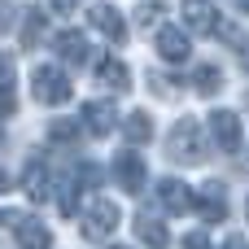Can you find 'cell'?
Instances as JSON below:
<instances>
[{
  "mask_svg": "<svg viewBox=\"0 0 249 249\" xmlns=\"http://www.w3.org/2000/svg\"><path fill=\"white\" fill-rule=\"evenodd\" d=\"M9 219H13L18 249H53V232L44 228V219H35V214H9Z\"/></svg>",
  "mask_w": 249,
  "mask_h": 249,
  "instance_id": "4",
  "label": "cell"
},
{
  "mask_svg": "<svg viewBox=\"0 0 249 249\" xmlns=\"http://www.w3.org/2000/svg\"><path fill=\"white\" fill-rule=\"evenodd\" d=\"M79 188H101V166H79Z\"/></svg>",
  "mask_w": 249,
  "mask_h": 249,
  "instance_id": "22",
  "label": "cell"
},
{
  "mask_svg": "<svg viewBox=\"0 0 249 249\" xmlns=\"http://www.w3.org/2000/svg\"><path fill=\"white\" fill-rule=\"evenodd\" d=\"M31 96H35L39 105H66V101H70V79H66V70L39 66V70L31 74Z\"/></svg>",
  "mask_w": 249,
  "mask_h": 249,
  "instance_id": "2",
  "label": "cell"
},
{
  "mask_svg": "<svg viewBox=\"0 0 249 249\" xmlns=\"http://www.w3.org/2000/svg\"><path fill=\"white\" fill-rule=\"evenodd\" d=\"M96 79H101L109 92H127V88H131V70H127L118 57H105V61H96Z\"/></svg>",
  "mask_w": 249,
  "mask_h": 249,
  "instance_id": "12",
  "label": "cell"
},
{
  "mask_svg": "<svg viewBox=\"0 0 249 249\" xmlns=\"http://www.w3.org/2000/svg\"><path fill=\"white\" fill-rule=\"evenodd\" d=\"M79 4H83V0H53V9H57V13H74Z\"/></svg>",
  "mask_w": 249,
  "mask_h": 249,
  "instance_id": "26",
  "label": "cell"
},
{
  "mask_svg": "<svg viewBox=\"0 0 249 249\" xmlns=\"http://www.w3.org/2000/svg\"><path fill=\"white\" fill-rule=\"evenodd\" d=\"M158 57L162 61H188V31L179 26H158Z\"/></svg>",
  "mask_w": 249,
  "mask_h": 249,
  "instance_id": "10",
  "label": "cell"
},
{
  "mask_svg": "<svg viewBox=\"0 0 249 249\" xmlns=\"http://www.w3.org/2000/svg\"><path fill=\"white\" fill-rule=\"evenodd\" d=\"M22 188H26V197L31 201H48V171H44V162H31L26 166V175H22Z\"/></svg>",
  "mask_w": 249,
  "mask_h": 249,
  "instance_id": "17",
  "label": "cell"
},
{
  "mask_svg": "<svg viewBox=\"0 0 249 249\" xmlns=\"http://www.w3.org/2000/svg\"><path fill=\"white\" fill-rule=\"evenodd\" d=\"M184 26L197 35H210V31H219V9L210 0H184Z\"/></svg>",
  "mask_w": 249,
  "mask_h": 249,
  "instance_id": "9",
  "label": "cell"
},
{
  "mask_svg": "<svg viewBox=\"0 0 249 249\" xmlns=\"http://www.w3.org/2000/svg\"><path fill=\"white\" fill-rule=\"evenodd\" d=\"M48 136H53L57 144H74V136H79V123H70V118H57V123L48 127Z\"/></svg>",
  "mask_w": 249,
  "mask_h": 249,
  "instance_id": "20",
  "label": "cell"
},
{
  "mask_svg": "<svg viewBox=\"0 0 249 249\" xmlns=\"http://www.w3.org/2000/svg\"><path fill=\"white\" fill-rule=\"evenodd\" d=\"M9 188H13V184H9V175L0 171V193H9Z\"/></svg>",
  "mask_w": 249,
  "mask_h": 249,
  "instance_id": "28",
  "label": "cell"
},
{
  "mask_svg": "<svg viewBox=\"0 0 249 249\" xmlns=\"http://www.w3.org/2000/svg\"><path fill=\"white\" fill-rule=\"evenodd\" d=\"M88 18H92V26H96L105 39H114V44H123V39H127V22H123V13H118L109 0H96V4L88 9Z\"/></svg>",
  "mask_w": 249,
  "mask_h": 249,
  "instance_id": "5",
  "label": "cell"
},
{
  "mask_svg": "<svg viewBox=\"0 0 249 249\" xmlns=\"http://www.w3.org/2000/svg\"><path fill=\"white\" fill-rule=\"evenodd\" d=\"M184 249H210V241H206L201 232H188V236H184Z\"/></svg>",
  "mask_w": 249,
  "mask_h": 249,
  "instance_id": "25",
  "label": "cell"
},
{
  "mask_svg": "<svg viewBox=\"0 0 249 249\" xmlns=\"http://www.w3.org/2000/svg\"><path fill=\"white\" fill-rule=\"evenodd\" d=\"M166 149L175 162H201L206 158V131L197 127V118H179L166 136Z\"/></svg>",
  "mask_w": 249,
  "mask_h": 249,
  "instance_id": "1",
  "label": "cell"
},
{
  "mask_svg": "<svg viewBox=\"0 0 249 249\" xmlns=\"http://www.w3.org/2000/svg\"><path fill=\"white\" fill-rule=\"evenodd\" d=\"M136 18H140L144 26H153V22L162 18V4H153V0H149V4H140V13H136Z\"/></svg>",
  "mask_w": 249,
  "mask_h": 249,
  "instance_id": "23",
  "label": "cell"
},
{
  "mask_svg": "<svg viewBox=\"0 0 249 249\" xmlns=\"http://www.w3.org/2000/svg\"><path fill=\"white\" fill-rule=\"evenodd\" d=\"M201 219L206 223H219L223 219V179H206V188H201Z\"/></svg>",
  "mask_w": 249,
  "mask_h": 249,
  "instance_id": "15",
  "label": "cell"
},
{
  "mask_svg": "<svg viewBox=\"0 0 249 249\" xmlns=\"http://www.w3.org/2000/svg\"><path fill=\"white\" fill-rule=\"evenodd\" d=\"M158 206H162L166 214H188V210H193L188 184H184V179H162V184H158Z\"/></svg>",
  "mask_w": 249,
  "mask_h": 249,
  "instance_id": "8",
  "label": "cell"
},
{
  "mask_svg": "<svg viewBox=\"0 0 249 249\" xmlns=\"http://www.w3.org/2000/svg\"><path fill=\"white\" fill-rule=\"evenodd\" d=\"M118 223H123V214H118V206L105 201V197H96V201L83 210V236H88V241H105V236H114Z\"/></svg>",
  "mask_w": 249,
  "mask_h": 249,
  "instance_id": "3",
  "label": "cell"
},
{
  "mask_svg": "<svg viewBox=\"0 0 249 249\" xmlns=\"http://www.w3.org/2000/svg\"><path fill=\"white\" fill-rule=\"evenodd\" d=\"M210 131H214V140H219V149H223V153H236V149H241V140H245L241 118H236L232 109H214V114H210Z\"/></svg>",
  "mask_w": 249,
  "mask_h": 249,
  "instance_id": "6",
  "label": "cell"
},
{
  "mask_svg": "<svg viewBox=\"0 0 249 249\" xmlns=\"http://www.w3.org/2000/svg\"><path fill=\"white\" fill-rule=\"evenodd\" d=\"M241 9H245V13H249V0H241Z\"/></svg>",
  "mask_w": 249,
  "mask_h": 249,
  "instance_id": "29",
  "label": "cell"
},
{
  "mask_svg": "<svg viewBox=\"0 0 249 249\" xmlns=\"http://www.w3.org/2000/svg\"><path fill=\"white\" fill-rule=\"evenodd\" d=\"M136 236L149 249H166V241H171V232H166V223L158 214H136Z\"/></svg>",
  "mask_w": 249,
  "mask_h": 249,
  "instance_id": "13",
  "label": "cell"
},
{
  "mask_svg": "<svg viewBox=\"0 0 249 249\" xmlns=\"http://www.w3.org/2000/svg\"><path fill=\"white\" fill-rule=\"evenodd\" d=\"M0 219H4V214H0Z\"/></svg>",
  "mask_w": 249,
  "mask_h": 249,
  "instance_id": "30",
  "label": "cell"
},
{
  "mask_svg": "<svg viewBox=\"0 0 249 249\" xmlns=\"http://www.w3.org/2000/svg\"><path fill=\"white\" fill-rule=\"evenodd\" d=\"M53 48H57V57L70 61V66H83V61H88V39H83L79 31H61Z\"/></svg>",
  "mask_w": 249,
  "mask_h": 249,
  "instance_id": "14",
  "label": "cell"
},
{
  "mask_svg": "<svg viewBox=\"0 0 249 249\" xmlns=\"http://www.w3.org/2000/svg\"><path fill=\"white\" fill-rule=\"evenodd\" d=\"M44 31H48V13L44 9H26V18H22V48H39Z\"/></svg>",
  "mask_w": 249,
  "mask_h": 249,
  "instance_id": "16",
  "label": "cell"
},
{
  "mask_svg": "<svg viewBox=\"0 0 249 249\" xmlns=\"http://www.w3.org/2000/svg\"><path fill=\"white\" fill-rule=\"evenodd\" d=\"M9 26H13V4H9V0H0V35H4Z\"/></svg>",
  "mask_w": 249,
  "mask_h": 249,
  "instance_id": "24",
  "label": "cell"
},
{
  "mask_svg": "<svg viewBox=\"0 0 249 249\" xmlns=\"http://www.w3.org/2000/svg\"><path fill=\"white\" fill-rule=\"evenodd\" d=\"M83 127H88L92 136H109V131L118 127L114 105H109V101H88V105H83Z\"/></svg>",
  "mask_w": 249,
  "mask_h": 249,
  "instance_id": "11",
  "label": "cell"
},
{
  "mask_svg": "<svg viewBox=\"0 0 249 249\" xmlns=\"http://www.w3.org/2000/svg\"><path fill=\"white\" fill-rule=\"evenodd\" d=\"M123 131H127V140H131V144H149V140H153V118H149L144 109H136V114H127Z\"/></svg>",
  "mask_w": 249,
  "mask_h": 249,
  "instance_id": "18",
  "label": "cell"
},
{
  "mask_svg": "<svg viewBox=\"0 0 249 249\" xmlns=\"http://www.w3.org/2000/svg\"><path fill=\"white\" fill-rule=\"evenodd\" d=\"M0 92H13V57L0 53Z\"/></svg>",
  "mask_w": 249,
  "mask_h": 249,
  "instance_id": "21",
  "label": "cell"
},
{
  "mask_svg": "<svg viewBox=\"0 0 249 249\" xmlns=\"http://www.w3.org/2000/svg\"><path fill=\"white\" fill-rule=\"evenodd\" d=\"M193 88H197L201 96H214V92L223 88V70H219V66H197V70H193Z\"/></svg>",
  "mask_w": 249,
  "mask_h": 249,
  "instance_id": "19",
  "label": "cell"
},
{
  "mask_svg": "<svg viewBox=\"0 0 249 249\" xmlns=\"http://www.w3.org/2000/svg\"><path fill=\"white\" fill-rule=\"evenodd\" d=\"M223 249H249V245L241 241V236H228V241H223Z\"/></svg>",
  "mask_w": 249,
  "mask_h": 249,
  "instance_id": "27",
  "label": "cell"
},
{
  "mask_svg": "<svg viewBox=\"0 0 249 249\" xmlns=\"http://www.w3.org/2000/svg\"><path fill=\"white\" fill-rule=\"evenodd\" d=\"M114 179H118L127 193H140V188H144V162H140L136 149H123V153L114 158Z\"/></svg>",
  "mask_w": 249,
  "mask_h": 249,
  "instance_id": "7",
  "label": "cell"
}]
</instances>
